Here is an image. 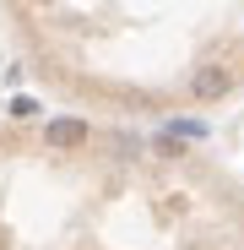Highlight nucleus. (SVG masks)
<instances>
[{"label": "nucleus", "mask_w": 244, "mask_h": 250, "mask_svg": "<svg viewBox=\"0 0 244 250\" xmlns=\"http://www.w3.org/2000/svg\"><path fill=\"white\" fill-rule=\"evenodd\" d=\"M228 87H233V71H228V65H201V71L190 76V93H195L201 104H212V98H223Z\"/></svg>", "instance_id": "obj_1"}, {"label": "nucleus", "mask_w": 244, "mask_h": 250, "mask_svg": "<svg viewBox=\"0 0 244 250\" xmlns=\"http://www.w3.org/2000/svg\"><path fill=\"white\" fill-rule=\"evenodd\" d=\"M49 147H76V142H87V125L81 120H49Z\"/></svg>", "instance_id": "obj_2"}, {"label": "nucleus", "mask_w": 244, "mask_h": 250, "mask_svg": "<svg viewBox=\"0 0 244 250\" xmlns=\"http://www.w3.org/2000/svg\"><path fill=\"white\" fill-rule=\"evenodd\" d=\"M11 114H17V120H33V114H38V104H33V98H17V104H11Z\"/></svg>", "instance_id": "obj_3"}]
</instances>
